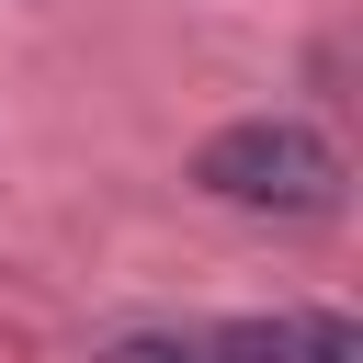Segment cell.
Masks as SVG:
<instances>
[{"instance_id": "3", "label": "cell", "mask_w": 363, "mask_h": 363, "mask_svg": "<svg viewBox=\"0 0 363 363\" xmlns=\"http://www.w3.org/2000/svg\"><path fill=\"white\" fill-rule=\"evenodd\" d=\"M91 363H204L193 340H170V329H125V340H102Z\"/></svg>"}, {"instance_id": "2", "label": "cell", "mask_w": 363, "mask_h": 363, "mask_svg": "<svg viewBox=\"0 0 363 363\" xmlns=\"http://www.w3.org/2000/svg\"><path fill=\"white\" fill-rule=\"evenodd\" d=\"M204 363H363V329L329 318V306H295V318H227L204 340Z\"/></svg>"}, {"instance_id": "1", "label": "cell", "mask_w": 363, "mask_h": 363, "mask_svg": "<svg viewBox=\"0 0 363 363\" xmlns=\"http://www.w3.org/2000/svg\"><path fill=\"white\" fill-rule=\"evenodd\" d=\"M193 182H204L216 204H250V216H329L352 170H340V147H329L318 125L250 113V125H216V136L193 147Z\"/></svg>"}]
</instances>
